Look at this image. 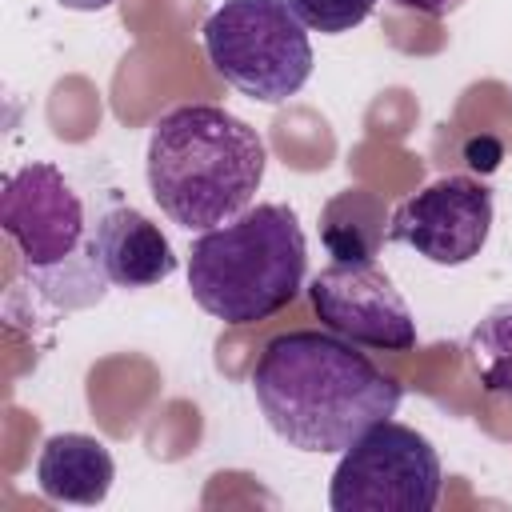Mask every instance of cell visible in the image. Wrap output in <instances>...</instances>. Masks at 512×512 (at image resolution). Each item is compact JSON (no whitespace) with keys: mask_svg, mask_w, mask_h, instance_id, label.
I'll use <instances>...</instances> for the list:
<instances>
[{"mask_svg":"<svg viewBox=\"0 0 512 512\" xmlns=\"http://www.w3.org/2000/svg\"><path fill=\"white\" fill-rule=\"evenodd\" d=\"M252 392L268 428L300 452H344L372 424L396 416L400 380L336 332L296 328L264 344Z\"/></svg>","mask_w":512,"mask_h":512,"instance_id":"6da1fadb","label":"cell"},{"mask_svg":"<svg viewBox=\"0 0 512 512\" xmlns=\"http://www.w3.org/2000/svg\"><path fill=\"white\" fill-rule=\"evenodd\" d=\"M144 164L160 212L188 232H208L252 208L268 148L248 120L216 104H180L156 120Z\"/></svg>","mask_w":512,"mask_h":512,"instance_id":"7a4b0ae2","label":"cell"},{"mask_svg":"<svg viewBox=\"0 0 512 512\" xmlns=\"http://www.w3.org/2000/svg\"><path fill=\"white\" fill-rule=\"evenodd\" d=\"M308 272V244L288 204H256L208 228L188 252L192 300L224 324H260L284 312Z\"/></svg>","mask_w":512,"mask_h":512,"instance_id":"3957f363","label":"cell"},{"mask_svg":"<svg viewBox=\"0 0 512 512\" xmlns=\"http://www.w3.org/2000/svg\"><path fill=\"white\" fill-rule=\"evenodd\" d=\"M208 64L236 92L284 104L312 76V40L288 0H224L200 28Z\"/></svg>","mask_w":512,"mask_h":512,"instance_id":"277c9868","label":"cell"},{"mask_svg":"<svg viewBox=\"0 0 512 512\" xmlns=\"http://www.w3.org/2000/svg\"><path fill=\"white\" fill-rule=\"evenodd\" d=\"M444 468L428 436L392 416L356 436L332 472V512H432L440 504Z\"/></svg>","mask_w":512,"mask_h":512,"instance_id":"5b68a950","label":"cell"},{"mask_svg":"<svg viewBox=\"0 0 512 512\" xmlns=\"http://www.w3.org/2000/svg\"><path fill=\"white\" fill-rule=\"evenodd\" d=\"M0 228L36 276L72 268V260L88 256L84 200L76 196L68 176L44 160H32L4 180Z\"/></svg>","mask_w":512,"mask_h":512,"instance_id":"8992f818","label":"cell"},{"mask_svg":"<svg viewBox=\"0 0 512 512\" xmlns=\"http://www.w3.org/2000/svg\"><path fill=\"white\" fill-rule=\"evenodd\" d=\"M316 320L364 348L408 352L416 348V320L400 288L376 260H332L308 284Z\"/></svg>","mask_w":512,"mask_h":512,"instance_id":"52a82bcc","label":"cell"},{"mask_svg":"<svg viewBox=\"0 0 512 512\" xmlns=\"http://www.w3.org/2000/svg\"><path fill=\"white\" fill-rule=\"evenodd\" d=\"M492 232V188L472 176H440L396 204L388 240L416 248V256L456 268L480 256Z\"/></svg>","mask_w":512,"mask_h":512,"instance_id":"ba28073f","label":"cell"},{"mask_svg":"<svg viewBox=\"0 0 512 512\" xmlns=\"http://www.w3.org/2000/svg\"><path fill=\"white\" fill-rule=\"evenodd\" d=\"M88 256L112 288H152L176 272V252L160 224L144 212L116 204L88 232Z\"/></svg>","mask_w":512,"mask_h":512,"instance_id":"9c48e42d","label":"cell"},{"mask_svg":"<svg viewBox=\"0 0 512 512\" xmlns=\"http://www.w3.org/2000/svg\"><path fill=\"white\" fill-rule=\"evenodd\" d=\"M116 480L112 452L104 440L84 432H56L36 456V484L56 504H104Z\"/></svg>","mask_w":512,"mask_h":512,"instance_id":"30bf717a","label":"cell"},{"mask_svg":"<svg viewBox=\"0 0 512 512\" xmlns=\"http://www.w3.org/2000/svg\"><path fill=\"white\" fill-rule=\"evenodd\" d=\"M320 240L336 260H372L388 240L384 204L364 188L336 192L320 212Z\"/></svg>","mask_w":512,"mask_h":512,"instance_id":"8fae6325","label":"cell"},{"mask_svg":"<svg viewBox=\"0 0 512 512\" xmlns=\"http://www.w3.org/2000/svg\"><path fill=\"white\" fill-rule=\"evenodd\" d=\"M468 364L488 392L512 396V300L488 308L468 332Z\"/></svg>","mask_w":512,"mask_h":512,"instance_id":"7c38bea8","label":"cell"},{"mask_svg":"<svg viewBox=\"0 0 512 512\" xmlns=\"http://www.w3.org/2000/svg\"><path fill=\"white\" fill-rule=\"evenodd\" d=\"M376 4L380 0H288V8L296 12V20L308 32H320V36L352 32L356 24H364L372 16Z\"/></svg>","mask_w":512,"mask_h":512,"instance_id":"4fadbf2b","label":"cell"},{"mask_svg":"<svg viewBox=\"0 0 512 512\" xmlns=\"http://www.w3.org/2000/svg\"><path fill=\"white\" fill-rule=\"evenodd\" d=\"M464 156H468L472 168L492 172V168L500 164V144H496V140H468V144H464Z\"/></svg>","mask_w":512,"mask_h":512,"instance_id":"5bb4252c","label":"cell"},{"mask_svg":"<svg viewBox=\"0 0 512 512\" xmlns=\"http://www.w3.org/2000/svg\"><path fill=\"white\" fill-rule=\"evenodd\" d=\"M396 8H408V12H420V16H432V20H440V16H448V12H456L464 0H392Z\"/></svg>","mask_w":512,"mask_h":512,"instance_id":"9a60e30c","label":"cell"},{"mask_svg":"<svg viewBox=\"0 0 512 512\" xmlns=\"http://www.w3.org/2000/svg\"><path fill=\"white\" fill-rule=\"evenodd\" d=\"M60 4H68V8H104L112 0H60Z\"/></svg>","mask_w":512,"mask_h":512,"instance_id":"2e32d148","label":"cell"}]
</instances>
